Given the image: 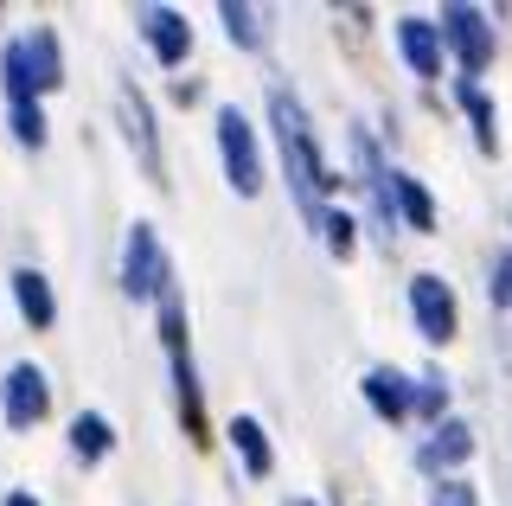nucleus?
I'll use <instances>...</instances> for the list:
<instances>
[{"mask_svg":"<svg viewBox=\"0 0 512 506\" xmlns=\"http://www.w3.org/2000/svg\"><path fill=\"white\" fill-rule=\"evenodd\" d=\"M218 154H224V180H231L237 199L263 193V148H256V129L244 122V109H218Z\"/></svg>","mask_w":512,"mask_h":506,"instance_id":"obj_4","label":"nucleus"},{"mask_svg":"<svg viewBox=\"0 0 512 506\" xmlns=\"http://www.w3.org/2000/svg\"><path fill=\"white\" fill-rule=\"evenodd\" d=\"M397 52L416 77H442V39H436V20H397Z\"/></svg>","mask_w":512,"mask_h":506,"instance_id":"obj_12","label":"nucleus"},{"mask_svg":"<svg viewBox=\"0 0 512 506\" xmlns=\"http://www.w3.org/2000/svg\"><path fill=\"white\" fill-rule=\"evenodd\" d=\"M167 366H173V404H180V430L192 449H205V398H199V366H192V346H180V353H167Z\"/></svg>","mask_w":512,"mask_h":506,"instance_id":"obj_9","label":"nucleus"},{"mask_svg":"<svg viewBox=\"0 0 512 506\" xmlns=\"http://www.w3.org/2000/svg\"><path fill=\"white\" fill-rule=\"evenodd\" d=\"M288 506H314V500H308V494H295V500H288Z\"/></svg>","mask_w":512,"mask_h":506,"instance_id":"obj_27","label":"nucleus"},{"mask_svg":"<svg viewBox=\"0 0 512 506\" xmlns=\"http://www.w3.org/2000/svg\"><path fill=\"white\" fill-rule=\"evenodd\" d=\"M13 141H20V148H32V154L45 148V109H39V103H20V109H13Z\"/></svg>","mask_w":512,"mask_h":506,"instance_id":"obj_23","label":"nucleus"},{"mask_svg":"<svg viewBox=\"0 0 512 506\" xmlns=\"http://www.w3.org/2000/svg\"><path fill=\"white\" fill-rule=\"evenodd\" d=\"M410 321H416V334H423L429 346H448V340H455L461 308H455V289H448L436 270L410 276Z\"/></svg>","mask_w":512,"mask_h":506,"instance_id":"obj_6","label":"nucleus"},{"mask_svg":"<svg viewBox=\"0 0 512 506\" xmlns=\"http://www.w3.org/2000/svg\"><path fill=\"white\" fill-rule=\"evenodd\" d=\"M436 39H442V52L461 58V84H474V77L493 65V20L480 7H461V0H455V7H442Z\"/></svg>","mask_w":512,"mask_h":506,"instance_id":"obj_3","label":"nucleus"},{"mask_svg":"<svg viewBox=\"0 0 512 506\" xmlns=\"http://www.w3.org/2000/svg\"><path fill=\"white\" fill-rule=\"evenodd\" d=\"M20 58H26V77H32V97H45V90L64 84V52H58L52 26H39L32 39H20Z\"/></svg>","mask_w":512,"mask_h":506,"instance_id":"obj_11","label":"nucleus"},{"mask_svg":"<svg viewBox=\"0 0 512 506\" xmlns=\"http://www.w3.org/2000/svg\"><path fill=\"white\" fill-rule=\"evenodd\" d=\"M218 20H224V33H231V45H244V52H256V45H263V13H256V7H237V0H224Z\"/></svg>","mask_w":512,"mask_h":506,"instance_id":"obj_20","label":"nucleus"},{"mask_svg":"<svg viewBox=\"0 0 512 506\" xmlns=\"http://www.w3.org/2000/svg\"><path fill=\"white\" fill-rule=\"evenodd\" d=\"M461 109H468V129H474V148L480 154H500V109H493V97L480 84H455Z\"/></svg>","mask_w":512,"mask_h":506,"instance_id":"obj_17","label":"nucleus"},{"mask_svg":"<svg viewBox=\"0 0 512 506\" xmlns=\"http://www.w3.org/2000/svg\"><path fill=\"white\" fill-rule=\"evenodd\" d=\"M365 404H372V417H384V423H404L410 417V378L397 366H372L365 372Z\"/></svg>","mask_w":512,"mask_h":506,"instance_id":"obj_13","label":"nucleus"},{"mask_svg":"<svg viewBox=\"0 0 512 506\" xmlns=\"http://www.w3.org/2000/svg\"><path fill=\"white\" fill-rule=\"evenodd\" d=\"M468 455H474V430L461 417H442L436 430H429V442L416 449V462H423L429 474H442V468H461Z\"/></svg>","mask_w":512,"mask_h":506,"instance_id":"obj_10","label":"nucleus"},{"mask_svg":"<svg viewBox=\"0 0 512 506\" xmlns=\"http://www.w3.org/2000/svg\"><path fill=\"white\" fill-rule=\"evenodd\" d=\"M0 506H39V500H32L26 487H20V494H7V500H0Z\"/></svg>","mask_w":512,"mask_h":506,"instance_id":"obj_26","label":"nucleus"},{"mask_svg":"<svg viewBox=\"0 0 512 506\" xmlns=\"http://www.w3.org/2000/svg\"><path fill=\"white\" fill-rule=\"evenodd\" d=\"M109 449H116V430H109V417H103V410H77V423H71V455H77L84 468H96Z\"/></svg>","mask_w":512,"mask_h":506,"instance_id":"obj_18","label":"nucleus"},{"mask_svg":"<svg viewBox=\"0 0 512 506\" xmlns=\"http://www.w3.org/2000/svg\"><path fill=\"white\" fill-rule=\"evenodd\" d=\"M167 282H173L167 244H160L154 218H135V225H128V237H122V289H128V302H154Z\"/></svg>","mask_w":512,"mask_h":506,"instance_id":"obj_2","label":"nucleus"},{"mask_svg":"<svg viewBox=\"0 0 512 506\" xmlns=\"http://www.w3.org/2000/svg\"><path fill=\"white\" fill-rule=\"evenodd\" d=\"M352 225H359L352 212H340V205H327V218H320V244H327L333 257H352V244H359V231H352Z\"/></svg>","mask_w":512,"mask_h":506,"instance_id":"obj_22","label":"nucleus"},{"mask_svg":"<svg viewBox=\"0 0 512 506\" xmlns=\"http://www.w3.org/2000/svg\"><path fill=\"white\" fill-rule=\"evenodd\" d=\"M429 506H480V494H474V481L436 474V481H429Z\"/></svg>","mask_w":512,"mask_h":506,"instance_id":"obj_24","label":"nucleus"},{"mask_svg":"<svg viewBox=\"0 0 512 506\" xmlns=\"http://www.w3.org/2000/svg\"><path fill=\"white\" fill-rule=\"evenodd\" d=\"M13 302H20V314H26V327L32 334H45V327L58 321V295H52V282H45L39 270H13Z\"/></svg>","mask_w":512,"mask_h":506,"instance_id":"obj_14","label":"nucleus"},{"mask_svg":"<svg viewBox=\"0 0 512 506\" xmlns=\"http://www.w3.org/2000/svg\"><path fill=\"white\" fill-rule=\"evenodd\" d=\"M487 302L493 308H512V250H500V257H493V270H487Z\"/></svg>","mask_w":512,"mask_h":506,"instance_id":"obj_25","label":"nucleus"},{"mask_svg":"<svg viewBox=\"0 0 512 506\" xmlns=\"http://www.w3.org/2000/svg\"><path fill=\"white\" fill-rule=\"evenodd\" d=\"M0 90H7V109H20V103H39L32 97V77H26V58H20V39L0 52Z\"/></svg>","mask_w":512,"mask_h":506,"instance_id":"obj_21","label":"nucleus"},{"mask_svg":"<svg viewBox=\"0 0 512 506\" xmlns=\"http://www.w3.org/2000/svg\"><path fill=\"white\" fill-rule=\"evenodd\" d=\"M391 212H397V225H410V231H436V199H429V186L410 180V173H397V167H391Z\"/></svg>","mask_w":512,"mask_h":506,"instance_id":"obj_15","label":"nucleus"},{"mask_svg":"<svg viewBox=\"0 0 512 506\" xmlns=\"http://www.w3.org/2000/svg\"><path fill=\"white\" fill-rule=\"evenodd\" d=\"M0 410H7L13 430H32V423H45V410H52V378L32 366V359L7 366V378H0Z\"/></svg>","mask_w":512,"mask_h":506,"instance_id":"obj_7","label":"nucleus"},{"mask_svg":"<svg viewBox=\"0 0 512 506\" xmlns=\"http://www.w3.org/2000/svg\"><path fill=\"white\" fill-rule=\"evenodd\" d=\"M135 26H141V39H148V52L160 58V65H186V52H192L186 13H173V7H141Z\"/></svg>","mask_w":512,"mask_h":506,"instance_id":"obj_8","label":"nucleus"},{"mask_svg":"<svg viewBox=\"0 0 512 506\" xmlns=\"http://www.w3.org/2000/svg\"><path fill=\"white\" fill-rule=\"evenodd\" d=\"M442 410H448V378H442V372H423V378H410V417H423V423H442Z\"/></svg>","mask_w":512,"mask_h":506,"instance_id":"obj_19","label":"nucleus"},{"mask_svg":"<svg viewBox=\"0 0 512 506\" xmlns=\"http://www.w3.org/2000/svg\"><path fill=\"white\" fill-rule=\"evenodd\" d=\"M269 122H276V148H282V167H288V193H295V212L320 231V218H327V186H333V173H327V154H320L314 122H308V109H301L295 90H282V84L269 90Z\"/></svg>","mask_w":512,"mask_h":506,"instance_id":"obj_1","label":"nucleus"},{"mask_svg":"<svg viewBox=\"0 0 512 506\" xmlns=\"http://www.w3.org/2000/svg\"><path fill=\"white\" fill-rule=\"evenodd\" d=\"M116 116H122V135H128V148L141 154V173H148L154 186H167V154H160V129H154V103L141 97L135 84H116Z\"/></svg>","mask_w":512,"mask_h":506,"instance_id":"obj_5","label":"nucleus"},{"mask_svg":"<svg viewBox=\"0 0 512 506\" xmlns=\"http://www.w3.org/2000/svg\"><path fill=\"white\" fill-rule=\"evenodd\" d=\"M224 430H231V449H237V462H244V474H250V481H263V474L276 468V449H269L263 423H256L250 410H244V417H231Z\"/></svg>","mask_w":512,"mask_h":506,"instance_id":"obj_16","label":"nucleus"}]
</instances>
